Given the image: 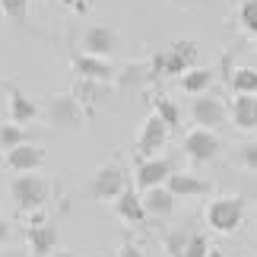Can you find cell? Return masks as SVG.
Masks as SVG:
<instances>
[{
	"label": "cell",
	"instance_id": "1",
	"mask_svg": "<svg viewBox=\"0 0 257 257\" xmlns=\"http://www.w3.org/2000/svg\"><path fill=\"white\" fill-rule=\"evenodd\" d=\"M244 213H248L244 197H238V194H222V197H213V200L206 203V213L203 216H206V225H210L213 232L232 235L244 222Z\"/></svg>",
	"mask_w": 257,
	"mask_h": 257
},
{
	"label": "cell",
	"instance_id": "2",
	"mask_svg": "<svg viewBox=\"0 0 257 257\" xmlns=\"http://www.w3.org/2000/svg\"><path fill=\"white\" fill-rule=\"evenodd\" d=\"M153 80H162V76H181L191 67H197V42H172L165 51L153 54Z\"/></svg>",
	"mask_w": 257,
	"mask_h": 257
},
{
	"label": "cell",
	"instance_id": "3",
	"mask_svg": "<svg viewBox=\"0 0 257 257\" xmlns=\"http://www.w3.org/2000/svg\"><path fill=\"white\" fill-rule=\"evenodd\" d=\"M48 194H51V187H48V181L42 175H35V172H19V178L10 181V197H13V203L23 213L42 210L48 203Z\"/></svg>",
	"mask_w": 257,
	"mask_h": 257
},
{
	"label": "cell",
	"instance_id": "4",
	"mask_svg": "<svg viewBox=\"0 0 257 257\" xmlns=\"http://www.w3.org/2000/svg\"><path fill=\"white\" fill-rule=\"evenodd\" d=\"M45 117H48V124H51V127H57V131H80L83 121H86V111H83V102L70 92V95L48 98Z\"/></svg>",
	"mask_w": 257,
	"mask_h": 257
},
{
	"label": "cell",
	"instance_id": "5",
	"mask_svg": "<svg viewBox=\"0 0 257 257\" xmlns=\"http://www.w3.org/2000/svg\"><path fill=\"white\" fill-rule=\"evenodd\" d=\"M127 184L131 181H127L121 165H98V169L92 172V178H89L86 194L92 197V200H114Z\"/></svg>",
	"mask_w": 257,
	"mask_h": 257
},
{
	"label": "cell",
	"instance_id": "6",
	"mask_svg": "<svg viewBox=\"0 0 257 257\" xmlns=\"http://www.w3.org/2000/svg\"><path fill=\"white\" fill-rule=\"evenodd\" d=\"M219 153H222V140L210 131V127H194V131L184 137V156H187L194 165L213 162Z\"/></svg>",
	"mask_w": 257,
	"mask_h": 257
},
{
	"label": "cell",
	"instance_id": "7",
	"mask_svg": "<svg viewBox=\"0 0 257 257\" xmlns=\"http://www.w3.org/2000/svg\"><path fill=\"white\" fill-rule=\"evenodd\" d=\"M165 143H169V124L162 121L159 114H150L140 127V134H137V156L140 159H150V156H159L165 150Z\"/></svg>",
	"mask_w": 257,
	"mask_h": 257
},
{
	"label": "cell",
	"instance_id": "8",
	"mask_svg": "<svg viewBox=\"0 0 257 257\" xmlns=\"http://www.w3.org/2000/svg\"><path fill=\"white\" fill-rule=\"evenodd\" d=\"M225 117H229V108H225L222 98H216L210 92H200V95H194V102H191V121L197 127H222L225 124Z\"/></svg>",
	"mask_w": 257,
	"mask_h": 257
},
{
	"label": "cell",
	"instance_id": "9",
	"mask_svg": "<svg viewBox=\"0 0 257 257\" xmlns=\"http://www.w3.org/2000/svg\"><path fill=\"white\" fill-rule=\"evenodd\" d=\"M175 172L172 159H162V156H150V159H140L137 156V172H134V184L140 191H150L156 184H165L169 175Z\"/></svg>",
	"mask_w": 257,
	"mask_h": 257
},
{
	"label": "cell",
	"instance_id": "10",
	"mask_svg": "<svg viewBox=\"0 0 257 257\" xmlns=\"http://www.w3.org/2000/svg\"><path fill=\"white\" fill-rule=\"evenodd\" d=\"M114 216L127 225H143L146 222V206H143V197H140V187L137 184H127L121 194L114 197Z\"/></svg>",
	"mask_w": 257,
	"mask_h": 257
},
{
	"label": "cell",
	"instance_id": "11",
	"mask_svg": "<svg viewBox=\"0 0 257 257\" xmlns=\"http://www.w3.org/2000/svg\"><path fill=\"white\" fill-rule=\"evenodd\" d=\"M117 48H121V35L114 32L111 26H89L83 35V51L86 54H98V57H111Z\"/></svg>",
	"mask_w": 257,
	"mask_h": 257
},
{
	"label": "cell",
	"instance_id": "12",
	"mask_svg": "<svg viewBox=\"0 0 257 257\" xmlns=\"http://www.w3.org/2000/svg\"><path fill=\"white\" fill-rule=\"evenodd\" d=\"M70 67H73V73H76V76H83V80H98V83H111V80H114V73H117L108 57L86 54V51H83V54H73Z\"/></svg>",
	"mask_w": 257,
	"mask_h": 257
},
{
	"label": "cell",
	"instance_id": "13",
	"mask_svg": "<svg viewBox=\"0 0 257 257\" xmlns=\"http://www.w3.org/2000/svg\"><path fill=\"white\" fill-rule=\"evenodd\" d=\"M42 162H45V150L38 143H32V140L19 143V146H13V150L4 153V165L10 172H16V175L19 172H35Z\"/></svg>",
	"mask_w": 257,
	"mask_h": 257
},
{
	"label": "cell",
	"instance_id": "14",
	"mask_svg": "<svg viewBox=\"0 0 257 257\" xmlns=\"http://www.w3.org/2000/svg\"><path fill=\"white\" fill-rule=\"evenodd\" d=\"M165 187H169L175 197H206L213 191V184L206 181V178L194 175V172H172Z\"/></svg>",
	"mask_w": 257,
	"mask_h": 257
},
{
	"label": "cell",
	"instance_id": "15",
	"mask_svg": "<svg viewBox=\"0 0 257 257\" xmlns=\"http://www.w3.org/2000/svg\"><path fill=\"white\" fill-rule=\"evenodd\" d=\"M26 244L32 257H48L57 248V225L54 222H38L26 229Z\"/></svg>",
	"mask_w": 257,
	"mask_h": 257
},
{
	"label": "cell",
	"instance_id": "16",
	"mask_svg": "<svg viewBox=\"0 0 257 257\" xmlns=\"http://www.w3.org/2000/svg\"><path fill=\"white\" fill-rule=\"evenodd\" d=\"M175 200L178 197L165 184H156L150 191H143V206H146V213H150L153 219H169L175 213Z\"/></svg>",
	"mask_w": 257,
	"mask_h": 257
},
{
	"label": "cell",
	"instance_id": "17",
	"mask_svg": "<svg viewBox=\"0 0 257 257\" xmlns=\"http://www.w3.org/2000/svg\"><path fill=\"white\" fill-rule=\"evenodd\" d=\"M114 83L127 95H131V92H140L146 83H153V67L150 64H124L121 70L114 73Z\"/></svg>",
	"mask_w": 257,
	"mask_h": 257
},
{
	"label": "cell",
	"instance_id": "18",
	"mask_svg": "<svg viewBox=\"0 0 257 257\" xmlns=\"http://www.w3.org/2000/svg\"><path fill=\"white\" fill-rule=\"evenodd\" d=\"M229 117H232V124L238 127V131H257V95L238 92L232 98Z\"/></svg>",
	"mask_w": 257,
	"mask_h": 257
},
{
	"label": "cell",
	"instance_id": "19",
	"mask_svg": "<svg viewBox=\"0 0 257 257\" xmlns=\"http://www.w3.org/2000/svg\"><path fill=\"white\" fill-rule=\"evenodd\" d=\"M7 108H10V121H13V124H32L35 117H38V105L19 86H10V102H7Z\"/></svg>",
	"mask_w": 257,
	"mask_h": 257
},
{
	"label": "cell",
	"instance_id": "20",
	"mask_svg": "<svg viewBox=\"0 0 257 257\" xmlns=\"http://www.w3.org/2000/svg\"><path fill=\"white\" fill-rule=\"evenodd\" d=\"M213 76L216 73L210 70V67H191L187 73L178 76V86H181L187 95H200V92H206V89L213 86Z\"/></svg>",
	"mask_w": 257,
	"mask_h": 257
},
{
	"label": "cell",
	"instance_id": "21",
	"mask_svg": "<svg viewBox=\"0 0 257 257\" xmlns=\"http://www.w3.org/2000/svg\"><path fill=\"white\" fill-rule=\"evenodd\" d=\"M229 86H232V92L238 95H257V70L254 67H235L232 76H229Z\"/></svg>",
	"mask_w": 257,
	"mask_h": 257
},
{
	"label": "cell",
	"instance_id": "22",
	"mask_svg": "<svg viewBox=\"0 0 257 257\" xmlns=\"http://www.w3.org/2000/svg\"><path fill=\"white\" fill-rule=\"evenodd\" d=\"M73 95L80 98V102H105V98H108V83L83 80V76H76V89H73Z\"/></svg>",
	"mask_w": 257,
	"mask_h": 257
},
{
	"label": "cell",
	"instance_id": "23",
	"mask_svg": "<svg viewBox=\"0 0 257 257\" xmlns=\"http://www.w3.org/2000/svg\"><path fill=\"white\" fill-rule=\"evenodd\" d=\"M153 111L169 124V131H178V127H181V108H178L169 95H156L153 98Z\"/></svg>",
	"mask_w": 257,
	"mask_h": 257
},
{
	"label": "cell",
	"instance_id": "24",
	"mask_svg": "<svg viewBox=\"0 0 257 257\" xmlns=\"http://www.w3.org/2000/svg\"><path fill=\"white\" fill-rule=\"evenodd\" d=\"M191 229L187 225H178V229H172L169 235L162 238V248H165V254L169 257H184V251H187V241H191Z\"/></svg>",
	"mask_w": 257,
	"mask_h": 257
},
{
	"label": "cell",
	"instance_id": "25",
	"mask_svg": "<svg viewBox=\"0 0 257 257\" xmlns=\"http://www.w3.org/2000/svg\"><path fill=\"white\" fill-rule=\"evenodd\" d=\"M32 137H29V131L23 124H0V146L4 150H13V146H19V143H29Z\"/></svg>",
	"mask_w": 257,
	"mask_h": 257
},
{
	"label": "cell",
	"instance_id": "26",
	"mask_svg": "<svg viewBox=\"0 0 257 257\" xmlns=\"http://www.w3.org/2000/svg\"><path fill=\"white\" fill-rule=\"evenodd\" d=\"M235 165L257 175V140H248V143L235 146Z\"/></svg>",
	"mask_w": 257,
	"mask_h": 257
},
{
	"label": "cell",
	"instance_id": "27",
	"mask_svg": "<svg viewBox=\"0 0 257 257\" xmlns=\"http://www.w3.org/2000/svg\"><path fill=\"white\" fill-rule=\"evenodd\" d=\"M238 23L251 38H257V0H241L238 7Z\"/></svg>",
	"mask_w": 257,
	"mask_h": 257
},
{
	"label": "cell",
	"instance_id": "28",
	"mask_svg": "<svg viewBox=\"0 0 257 257\" xmlns=\"http://www.w3.org/2000/svg\"><path fill=\"white\" fill-rule=\"evenodd\" d=\"M0 13L13 23H26L29 19V0H0Z\"/></svg>",
	"mask_w": 257,
	"mask_h": 257
},
{
	"label": "cell",
	"instance_id": "29",
	"mask_svg": "<svg viewBox=\"0 0 257 257\" xmlns=\"http://www.w3.org/2000/svg\"><path fill=\"white\" fill-rule=\"evenodd\" d=\"M206 254H210V238H206L203 232H194L191 241H187L184 257H206Z\"/></svg>",
	"mask_w": 257,
	"mask_h": 257
},
{
	"label": "cell",
	"instance_id": "30",
	"mask_svg": "<svg viewBox=\"0 0 257 257\" xmlns=\"http://www.w3.org/2000/svg\"><path fill=\"white\" fill-rule=\"evenodd\" d=\"M117 257H146L140 244H134V241H124L121 244V251H117Z\"/></svg>",
	"mask_w": 257,
	"mask_h": 257
},
{
	"label": "cell",
	"instance_id": "31",
	"mask_svg": "<svg viewBox=\"0 0 257 257\" xmlns=\"http://www.w3.org/2000/svg\"><path fill=\"white\" fill-rule=\"evenodd\" d=\"M10 238H13V232H10V225L0 219V244H10Z\"/></svg>",
	"mask_w": 257,
	"mask_h": 257
},
{
	"label": "cell",
	"instance_id": "32",
	"mask_svg": "<svg viewBox=\"0 0 257 257\" xmlns=\"http://www.w3.org/2000/svg\"><path fill=\"white\" fill-rule=\"evenodd\" d=\"M48 257H80V254H76V251H70V248H54V251L48 254Z\"/></svg>",
	"mask_w": 257,
	"mask_h": 257
},
{
	"label": "cell",
	"instance_id": "33",
	"mask_svg": "<svg viewBox=\"0 0 257 257\" xmlns=\"http://www.w3.org/2000/svg\"><path fill=\"white\" fill-rule=\"evenodd\" d=\"M206 257H225V251H219V248H210V254Z\"/></svg>",
	"mask_w": 257,
	"mask_h": 257
},
{
	"label": "cell",
	"instance_id": "34",
	"mask_svg": "<svg viewBox=\"0 0 257 257\" xmlns=\"http://www.w3.org/2000/svg\"><path fill=\"white\" fill-rule=\"evenodd\" d=\"M61 4H67V7H76V0H61Z\"/></svg>",
	"mask_w": 257,
	"mask_h": 257
},
{
	"label": "cell",
	"instance_id": "35",
	"mask_svg": "<svg viewBox=\"0 0 257 257\" xmlns=\"http://www.w3.org/2000/svg\"><path fill=\"white\" fill-rule=\"evenodd\" d=\"M251 197H254V200H257V184H254V187H251Z\"/></svg>",
	"mask_w": 257,
	"mask_h": 257
}]
</instances>
